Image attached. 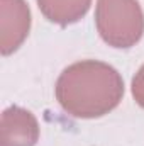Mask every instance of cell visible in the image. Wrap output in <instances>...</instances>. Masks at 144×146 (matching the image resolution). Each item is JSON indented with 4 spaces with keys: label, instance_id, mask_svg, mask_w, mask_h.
I'll use <instances>...</instances> for the list:
<instances>
[{
    "label": "cell",
    "instance_id": "5",
    "mask_svg": "<svg viewBox=\"0 0 144 146\" xmlns=\"http://www.w3.org/2000/svg\"><path fill=\"white\" fill-rule=\"evenodd\" d=\"M37 5L48 21L68 26L78 22L88 12L92 0H37Z\"/></svg>",
    "mask_w": 144,
    "mask_h": 146
},
{
    "label": "cell",
    "instance_id": "2",
    "mask_svg": "<svg viewBox=\"0 0 144 146\" xmlns=\"http://www.w3.org/2000/svg\"><path fill=\"white\" fill-rule=\"evenodd\" d=\"M95 24L114 48H131L144 34V14L137 0H97Z\"/></svg>",
    "mask_w": 144,
    "mask_h": 146
},
{
    "label": "cell",
    "instance_id": "6",
    "mask_svg": "<svg viewBox=\"0 0 144 146\" xmlns=\"http://www.w3.org/2000/svg\"><path fill=\"white\" fill-rule=\"evenodd\" d=\"M132 95H134L136 102L144 109V65L132 78Z\"/></svg>",
    "mask_w": 144,
    "mask_h": 146
},
{
    "label": "cell",
    "instance_id": "4",
    "mask_svg": "<svg viewBox=\"0 0 144 146\" xmlns=\"http://www.w3.org/2000/svg\"><path fill=\"white\" fill-rule=\"evenodd\" d=\"M2 146H34L39 139V124L26 109L9 107L2 114Z\"/></svg>",
    "mask_w": 144,
    "mask_h": 146
},
{
    "label": "cell",
    "instance_id": "1",
    "mask_svg": "<svg viewBox=\"0 0 144 146\" xmlns=\"http://www.w3.org/2000/svg\"><path fill=\"white\" fill-rule=\"evenodd\" d=\"M54 92L59 106L70 115L95 119L108 114L120 104L124 80L107 63L85 60L63 70Z\"/></svg>",
    "mask_w": 144,
    "mask_h": 146
},
{
    "label": "cell",
    "instance_id": "3",
    "mask_svg": "<svg viewBox=\"0 0 144 146\" xmlns=\"http://www.w3.org/2000/svg\"><path fill=\"white\" fill-rule=\"evenodd\" d=\"M0 12V49L2 54H10L24 42V39L29 34L31 10L24 0H2Z\"/></svg>",
    "mask_w": 144,
    "mask_h": 146
}]
</instances>
